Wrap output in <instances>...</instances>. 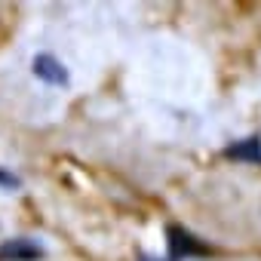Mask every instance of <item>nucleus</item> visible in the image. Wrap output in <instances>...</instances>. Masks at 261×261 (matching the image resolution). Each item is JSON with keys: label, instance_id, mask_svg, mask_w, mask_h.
<instances>
[{"label": "nucleus", "instance_id": "3", "mask_svg": "<svg viewBox=\"0 0 261 261\" xmlns=\"http://www.w3.org/2000/svg\"><path fill=\"white\" fill-rule=\"evenodd\" d=\"M46 252L37 240L31 237H16L0 243V261H40Z\"/></svg>", "mask_w": 261, "mask_h": 261}, {"label": "nucleus", "instance_id": "6", "mask_svg": "<svg viewBox=\"0 0 261 261\" xmlns=\"http://www.w3.org/2000/svg\"><path fill=\"white\" fill-rule=\"evenodd\" d=\"M139 261H169V258H151V255H139Z\"/></svg>", "mask_w": 261, "mask_h": 261}, {"label": "nucleus", "instance_id": "1", "mask_svg": "<svg viewBox=\"0 0 261 261\" xmlns=\"http://www.w3.org/2000/svg\"><path fill=\"white\" fill-rule=\"evenodd\" d=\"M166 243H169V261H181V258H209L212 246H206L203 240H197L188 227L181 224H169L166 227Z\"/></svg>", "mask_w": 261, "mask_h": 261}, {"label": "nucleus", "instance_id": "5", "mask_svg": "<svg viewBox=\"0 0 261 261\" xmlns=\"http://www.w3.org/2000/svg\"><path fill=\"white\" fill-rule=\"evenodd\" d=\"M0 188H4V191H19V188H22V178L13 175V172H7L4 166H0Z\"/></svg>", "mask_w": 261, "mask_h": 261}, {"label": "nucleus", "instance_id": "2", "mask_svg": "<svg viewBox=\"0 0 261 261\" xmlns=\"http://www.w3.org/2000/svg\"><path fill=\"white\" fill-rule=\"evenodd\" d=\"M31 74L46 83V86H68L71 83V71L65 68V62L53 53H37L31 59Z\"/></svg>", "mask_w": 261, "mask_h": 261}, {"label": "nucleus", "instance_id": "4", "mask_svg": "<svg viewBox=\"0 0 261 261\" xmlns=\"http://www.w3.org/2000/svg\"><path fill=\"white\" fill-rule=\"evenodd\" d=\"M224 157L237 160V163H258L261 166V136H249V139L224 148Z\"/></svg>", "mask_w": 261, "mask_h": 261}]
</instances>
